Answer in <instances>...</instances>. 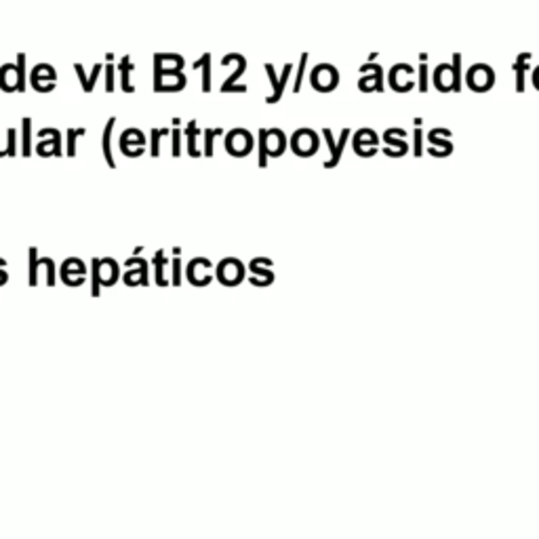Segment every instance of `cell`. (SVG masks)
Masks as SVG:
<instances>
[{"label":"cell","mask_w":539,"mask_h":539,"mask_svg":"<svg viewBox=\"0 0 539 539\" xmlns=\"http://www.w3.org/2000/svg\"><path fill=\"white\" fill-rule=\"evenodd\" d=\"M24 64H26V55H20L18 57V66H3L0 68V87H3V91H24L26 85H24Z\"/></svg>","instance_id":"obj_1"},{"label":"cell","mask_w":539,"mask_h":539,"mask_svg":"<svg viewBox=\"0 0 539 539\" xmlns=\"http://www.w3.org/2000/svg\"><path fill=\"white\" fill-rule=\"evenodd\" d=\"M225 148L230 150V154L234 156H246L253 148V139L248 135V131L242 129H234L227 137H225Z\"/></svg>","instance_id":"obj_2"},{"label":"cell","mask_w":539,"mask_h":539,"mask_svg":"<svg viewBox=\"0 0 539 539\" xmlns=\"http://www.w3.org/2000/svg\"><path fill=\"white\" fill-rule=\"evenodd\" d=\"M293 150L302 156L314 154L316 150V135L308 129H302L293 135Z\"/></svg>","instance_id":"obj_3"},{"label":"cell","mask_w":539,"mask_h":539,"mask_svg":"<svg viewBox=\"0 0 539 539\" xmlns=\"http://www.w3.org/2000/svg\"><path fill=\"white\" fill-rule=\"evenodd\" d=\"M265 70H267V76H270V80H272V87H274V93H272V97H267V104H276V102L281 99V95H283V89H285V83H287V78H289L291 66H285V72H283V78H281V80H276L274 68L270 66V64L265 66Z\"/></svg>","instance_id":"obj_4"},{"label":"cell","mask_w":539,"mask_h":539,"mask_svg":"<svg viewBox=\"0 0 539 539\" xmlns=\"http://www.w3.org/2000/svg\"><path fill=\"white\" fill-rule=\"evenodd\" d=\"M194 68H202V91L206 93L211 89V55H202L200 62L194 64Z\"/></svg>","instance_id":"obj_5"},{"label":"cell","mask_w":539,"mask_h":539,"mask_svg":"<svg viewBox=\"0 0 539 539\" xmlns=\"http://www.w3.org/2000/svg\"><path fill=\"white\" fill-rule=\"evenodd\" d=\"M112 127H114V118H110V122L106 125V131H104V156H106V160H108V164H110V167H114V158H112V141H110Z\"/></svg>","instance_id":"obj_6"},{"label":"cell","mask_w":539,"mask_h":539,"mask_svg":"<svg viewBox=\"0 0 539 539\" xmlns=\"http://www.w3.org/2000/svg\"><path fill=\"white\" fill-rule=\"evenodd\" d=\"M120 72H122V89L125 91H133V85L129 83V72H131V62H129V57H125L122 59V64H120Z\"/></svg>","instance_id":"obj_7"},{"label":"cell","mask_w":539,"mask_h":539,"mask_svg":"<svg viewBox=\"0 0 539 539\" xmlns=\"http://www.w3.org/2000/svg\"><path fill=\"white\" fill-rule=\"evenodd\" d=\"M186 135H188V152H190L192 156H198V152H196V125H194V122L188 127Z\"/></svg>","instance_id":"obj_8"},{"label":"cell","mask_w":539,"mask_h":539,"mask_svg":"<svg viewBox=\"0 0 539 539\" xmlns=\"http://www.w3.org/2000/svg\"><path fill=\"white\" fill-rule=\"evenodd\" d=\"M30 127H32V120L24 118V137H22V141H24V154L26 156L30 154Z\"/></svg>","instance_id":"obj_9"},{"label":"cell","mask_w":539,"mask_h":539,"mask_svg":"<svg viewBox=\"0 0 539 539\" xmlns=\"http://www.w3.org/2000/svg\"><path fill=\"white\" fill-rule=\"evenodd\" d=\"M30 253H32V255H30V261H32V263H30V267H32V270H30V283L36 285V248H32Z\"/></svg>","instance_id":"obj_10"},{"label":"cell","mask_w":539,"mask_h":539,"mask_svg":"<svg viewBox=\"0 0 539 539\" xmlns=\"http://www.w3.org/2000/svg\"><path fill=\"white\" fill-rule=\"evenodd\" d=\"M106 91H114V66L106 68Z\"/></svg>","instance_id":"obj_11"},{"label":"cell","mask_w":539,"mask_h":539,"mask_svg":"<svg viewBox=\"0 0 539 539\" xmlns=\"http://www.w3.org/2000/svg\"><path fill=\"white\" fill-rule=\"evenodd\" d=\"M217 133H219V129H217V131H206V133H204V135H206V146H204V154H206V156H211V154H213V137H215Z\"/></svg>","instance_id":"obj_12"},{"label":"cell","mask_w":539,"mask_h":539,"mask_svg":"<svg viewBox=\"0 0 539 539\" xmlns=\"http://www.w3.org/2000/svg\"><path fill=\"white\" fill-rule=\"evenodd\" d=\"M15 131H9V139H7V154H15Z\"/></svg>","instance_id":"obj_13"},{"label":"cell","mask_w":539,"mask_h":539,"mask_svg":"<svg viewBox=\"0 0 539 539\" xmlns=\"http://www.w3.org/2000/svg\"><path fill=\"white\" fill-rule=\"evenodd\" d=\"M179 139H181V133L179 131H173V156H179Z\"/></svg>","instance_id":"obj_14"},{"label":"cell","mask_w":539,"mask_h":539,"mask_svg":"<svg viewBox=\"0 0 539 539\" xmlns=\"http://www.w3.org/2000/svg\"><path fill=\"white\" fill-rule=\"evenodd\" d=\"M68 135H70V146H68V154L72 156V154H74V141H76V131H74V129H70V131H68Z\"/></svg>","instance_id":"obj_15"},{"label":"cell","mask_w":539,"mask_h":539,"mask_svg":"<svg viewBox=\"0 0 539 539\" xmlns=\"http://www.w3.org/2000/svg\"><path fill=\"white\" fill-rule=\"evenodd\" d=\"M152 135H154V144H152V154H154V156H158V137H160V133H158V131L154 129V131H152Z\"/></svg>","instance_id":"obj_16"},{"label":"cell","mask_w":539,"mask_h":539,"mask_svg":"<svg viewBox=\"0 0 539 539\" xmlns=\"http://www.w3.org/2000/svg\"><path fill=\"white\" fill-rule=\"evenodd\" d=\"M173 274H175V285H179V259H175L173 263Z\"/></svg>","instance_id":"obj_17"}]
</instances>
